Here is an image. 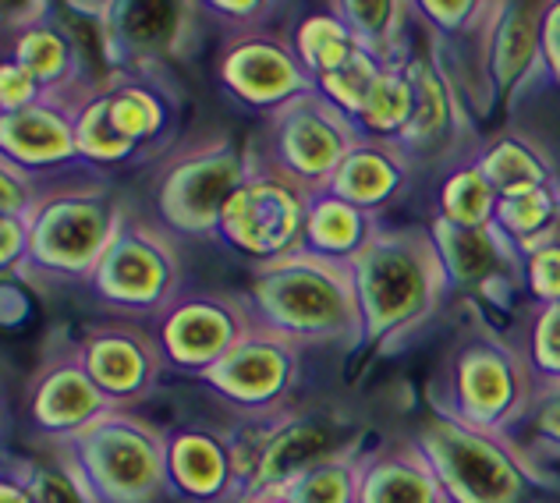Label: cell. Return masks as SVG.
Wrapping results in <instances>:
<instances>
[{"instance_id": "cell-7", "label": "cell", "mask_w": 560, "mask_h": 503, "mask_svg": "<svg viewBox=\"0 0 560 503\" xmlns=\"http://www.w3.org/2000/svg\"><path fill=\"white\" fill-rule=\"evenodd\" d=\"M110 234V220L96 202L65 199L43 210L39 224L33 227V252L36 259L54 266H82L103 256Z\"/></svg>"}, {"instance_id": "cell-33", "label": "cell", "mask_w": 560, "mask_h": 503, "mask_svg": "<svg viewBox=\"0 0 560 503\" xmlns=\"http://www.w3.org/2000/svg\"><path fill=\"white\" fill-rule=\"evenodd\" d=\"M19 57L25 71L33 79H57L68 65V54H65V43L57 39L54 33H47V28H33L22 43H19Z\"/></svg>"}, {"instance_id": "cell-22", "label": "cell", "mask_w": 560, "mask_h": 503, "mask_svg": "<svg viewBox=\"0 0 560 503\" xmlns=\"http://www.w3.org/2000/svg\"><path fill=\"white\" fill-rule=\"evenodd\" d=\"M497 57H493V68H497V79L511 85L518 79V71H525L528 57L536 50V11H522L514 8L508 14V22L500 25V36H497Z\"/></svg>"}, {"instance_id": "cell-11", "label": "cell", "mask_w": 560, "mask_h": 503, "mask_svg": "<svg viewBox=\"0 0 560 503\" xmlns=\"http://www.w3.org/2000/svg\"><path fill=\"white\" fill-rule=\"evenodd\" d=\"M164 277H167L164 259L145 242L136 238L114 242L100 259L103 291L121 302H153L160 288H164Z\"/></svg>"}, {"instance_id": "cell-36", "label": "cell", "mask_w": 560, "mask_h": 503, "mask_svg": "<svg viewBox=\"0 0 560 503\" xmlns=\"http://www.w3.org/2000/svg\"><path fill=\"white\" fill-rule=\"evenodd\" d=\"M536 351H539V362L560 373V302L550 305L547 313L539 316V327H536Z\"/></svg>"}, {"instance_id": "cell-1", "label": "cell", "mask_w": 560, "mask_h": 503, "mask_svg": "<svg viewBox=\"0 0 560 503\" xmlns=\"http://www.w3.org/2000/svg\"><path fill=\"white\" fill-rule=\"evenodd\" d=\"M351 280H355L359 313L370 330L380 334L422 313L440 284V266L422 242L380 238L355 252Z\"/></svg>"}, {"instance_id": "cell-6", "label": "cell", "mask_w": 560, "mask_h": 503, "mask_svg": "<svg viewBox=\"0 0 560 503\" xmlns=\"http://www.w3.org/2000/svg\"><path fill=\"white\" fill-rule=\"evenodd\" d=\"M242 160L231 153H210L188 160L167 177L164 185V213L174 224L206 227L224 217V206L238 191Z\"/></svg>"}, {"instance_id": "cell-41", "label": "cell", "mask_w": 560, "mask_h": 503, "mask_svg": "<svg viewBox=\"0 0 560 503\" xmlns=\"http://www.w3.org/2000/svg\"><path fill=\"white\" fill-rule=\"evenodd\" d=\"M220 8H228V11H245V8H253L256 0H217Z\"/></svg>"}, {"instance_id": "cell-16", "label": "cell", "mask_w": 560, "mask_h": 503, "mask_svg": "<svg viewBox=\"0 0 560 503\" xmlns=\"http://www.w3.org/2000/svg\"><path fill=\"white\" fill-rule=\"evenodd\" d=\"M103 387L96 379H85L75 369L54 373L36 397V416L47 425H79L90 422L103 408Z\"/></svg>"}, {"instance_id": "cell-14", "label": "cell", "mask_w": 560, "mask_h": 503, "mask_svg": "<svg viewBox=\"0 0 560 503\" xmlns=\"http://www.w3.org/2000/svg\"><path fill=\"white\" fill-rule=\"evenodd\" d=\"M228 79L248 100H277L291 93V89H299V68L284 50L253 43V47L231 54Z\"/></svg>"}, {"instance_id": "cell-19", "label": "cell", "mask_w": 560, "mask_h": 503, "mask_svg": "<svg viewBox=\"0 0 560 503\" xmlns=\"http://www.w3.org/2000/svg\"><path fill=\"white\" fill-rule=\"evenodd\" d=\"M85 369L110 394H128L145 379V354L128 337H96L85 351Z\"/></svg>"}, {"instance_id": "cell-21", "label": "cell", "mask_w": 560, "mask_h": 503, "mask_svg": "<svg viewBox=\"0 0 560 503\" xmlns=\"http://www.w3.org/2000/svg\"><path fill=\"white\" fill-rule=\"evenodd\" d=\"M394 185H397L394 160H387L383 153H373V150L348 153L341 160V167L334 171L337 196L348 199V202H373V199H383Z\"/></svg>"}, {"instance_id": "cell-12", "label": "cell", "mask_w": 560, "mask_h": 503, "mask_svg": "<svg viewBox=\"0 0 560 503\" xmlns=\"http://www.w3.org/2000/svg\"><path fill=\"white\" fill-rule=\"evenodd\" d=\"M167 348L174 359L182 362H220L224 354L238 344V337L231 334V319L224 308L217 305H188L167 327Z\"/></svg>"}, {"instance_id": "cell-35", "label": "cell", "mask_w": 560, "mask_h": 503, "mask_svg": "<svg viewBox=\"0 0 560 503\" xmlns=\"http://www.w3.org/2000/svg\"><path fill=\"white\" fill-rule=\"evenodd\" d=\"M533 248V288L542 299H560V245H528Z\"/></svg>"}, {"instance_id": "cell-28", "label": "cell", "mask_w": 560, "mask_h": 503, "mask_svg": "<svg viewBox=\"0 0 560 503\" xmlns=\"http://www.w3.org/2000/svg\"><path fill=\"white\" fill-rule=\"evenodd\" d=\"M486 174V182H490L500 196H508V191H518V188H533V185H542V167L536 164L533 153H525L522 145L514 142H504L497 145V150L486 156V164L479 167Z\"/></svg>"}, {"instance_id": "cell-39", "label": "cell", "mask_w": 560, "mask_h": 503, "mask_svg": "<svg viewBox=\"0 0 560 503\" xmlns=\"http://www.w3.org/2000/svg\"><path fill=\"white\" fill-rule=\"evenodd\" d=\"M422 4H425V11L433 14V19H440L444 25H458L468 14L471 0H422Z\"/></svg>"}, {"instance_id": "cell-26", "label": "cell", "mask_w": 560, "mask_h": 503, "mask_svg": "<svg viewBox=\"0 0 560 503\" xmlns=\"http://www.w3.org/2000/svg\"><path fill=\"white\" fill-rule=\"evenodd\" d=\"M362 117L380 131L405 128L411 117V79L397 71H380L370 100H365Z\"/></svg>"}, {"instance_id": "cell-27", "label": "cell", "mask_w": 560, "mask_h": 503, "mask_svg": "<svg viewBox=\"0 0 560 503\" xmlns=\"http://www.w3.org/2000/svg\"><path fill=\"white\" fill-rule=\"evenodd\" d=\"M447 220L462 227H482L493 210V185L486 182L482 171H465L447 185Z\"/></svg>"}, {"instance_id": "cell-17", "label": "cell", "mask_w": 560, "mask_h": 503, "mask_svg": "<svg viewBox=\"0 0 560 503\" xmlns=\"http://www.w3.org/2000/svg\"><path fill=\"white\" fill-rule=\"evenodd\" d=\"M71 125L47 107L14 110L4 121V142L25 160H54L71 150Z\"/></svg>"}, {"instance_id": "cell-37", "label": "cell", "mask_w": 560, "mask_h": 503, "mask_svg": "<svg viewBox=\"0 0 560 503\" xmlns=\"http://www.w3.org/2000/svg\"><path fill=\"white\" fill-rule=\"evenodd\" d=\"M33 96V75L22 68H4V107L14 110H25V100Z\"/></svg>"}, {"instance_id": "cell-38", "label": "cell", "mask_w": 560, "mask_h": 503, "mask_svg": "<svg viewBox=\"0 0 560 503\" xmlns=\"http://www.w3.org/2000/svg\"><path fill=\"white\" fill-rule=\"evenodd\" d=\"M542 47H547V57H550V68L557 71L560 79V0L547 11V19H542Z\"/></svg>"}, {"instance_id": "cell-32", "label": "cell", "mask_w": 560, "mask_h": 503, "mask_svg": "<svg viewBox=\"0 0 560 503\" xmlns=\"http://www.w3.org/2000/svg\"><path fill=\"white\" fill-rule=\"evenodd\" d=\"M110 107V125L117 128V136L131 139H142L150 136L156 128V103L139 93V89H128V93H117L114 100H107Z\"/></svg>"}, {"instance_id": "cell-31", "label": "cell", "mask_w": 560, "mask_h": 503, "mask_svg": "<svg viewBox=\"0 0 560 503\" xmlns=\"http://www.w3.org/2000/svg\"><path fill=\"white\" fill-rule=\"evenodd\" d=\"M308 231H313V242L319 245V252H351V245L359 242V213L348 202L330 199L308 217Z\"/></svg>"}, {"instance_id": "cell-18", "label": "cell", "mask_w": 560, "mask_h": 503, "mask_svg": "<svg viewBox=\"0 0 560 503\" xmlns=\"http://www.w3.org/2000/svg\"><path fill=\"white\" fill-rule=\"evenodd\" d=\"M114 33L131 50H156L178 33V0H114Z\"/></svg>"}, {"instance_id": "cell-4", "label": "cell", "mask_w": 560, "mask_h": 503, "mask_svg": "<svg viewBox=\"0 0 560 503\" xmlns=\"http://www.w3.org/2000/svg\"><path fill=\"white\" fill-rule=\"evenodd\" d=\"M82 465L93 476V496L136 503L156 490L160 451L156 443L128 422H103L85 429Z\"/></svg>"}, {"instance_id": "cell-15", "label": "cell", "mask_w": 560, "mask_h": 503, "mask_svg": "<svg viewBox=\"0 0 560 503\" xmlns=\"http://www.w3.org/2000/svg\"><path fill=\"white\" fill-rule=\"evenodd\" d=\"M436 242L444 245V256H447L451 270L462 284H482V280L500 273L504 248H500L497 234L486 224L482 227H462V224H451V220H440Z\"/></svg>"}, {"instance_id": "cell-5", "label": "cell", "mask_w": 560, "mask_h": 503, "mask_svg": "<svg viewBox=\"0 0 560 503\" xmlns=\"http://www.w3.org/2000/svg\"><path fill=\"white\" fill-rule=\"evenodd\" d=\"M220 224H224L234 245L248 252H262V256L267 252H284L302 224L299 188L267 182V177L248 182L231 196Z\"/></svg>"}, {"instance_id": "cell-23", "label": "cell", "mask_w": 560, "mask_h": 503, "mask_svg": "<svg viewBox=\"0 0 560 503\" xmlns=\"http://www.w3.org/2000/svg\"><path fill=\"white\" fill-rule=\"evenodd\" d=\"M550 220H553V196L542 185L500 196V224L522 234L525 242H536L550 227Z\"/></svg>"}, {"instance_id": "cell-29", "label": "cell", "mask_w": 560, "mask_h": 503, "mask_svg": "<svg viewBox=\"0 0 560 503\" xmlns=\"http://www.w3.org/2000/svg\"><path fill=\"white\" fill-rule=\"evenodd\" d=\"M411 79V117L405 125V136L411 139H430L436 136V128L444 125V89H440L436 75L425 65H416L408 71Z\"/></svg>"}, {"instance_id": "cell-2", "label": "cell", "mask_w": 560, "mask_h": 503, "mask_svg": "<svg viewBox=\"0 0 560 503\" xmlns=\"http://www.w3.org/2000/svg\"><path fill=\"white\" fill-rule=\"evenodd\" d=\"M256 294L280 330L302 337L345 334L359 313L355 280L316 259L280 262L259 277Z\"/></svg>"}, {"instance_id": "cell-24", "label": "cell", "mask_w": 560, "mask_h": 503, "mask_svg": "<svg viewBox=\"0 0 560 503\" xmlns=\"http://www.w3.org/2000/svg\"><path fill=\"white\" fill-rule=\"evenodd\" d=\"M299 47H302V57L313 61V68L319 75H327L337 65H345L351 54H355L362 43L348 33L341 22H330V19H313L299 36Z\"/></svg>"}, {"instance_id": "cell-30", "label": "cell", "mask_w": 560, "mask_h": 503, "mask_svg": "<svg viewBox=\"0 0 560 503\" xmlns=\"http://www.w3.org/2000/svg\"><path fill=\"white\" fill-rule=\"evenodd\" d=\"M174 471H178V479L188 486V490H217L220 479H224V461H220V454L213 443H206L199 436H185L174 443Z\"/></svg>"}, {"instance_id": "cell-25", "label": "cell", "mask_w": 560, "mask_h": 503, "mask_svg": "<svg viewBox=\"0 0 560 503\" xmlns=\"http://www.w3.org/2000/svg\"><path fill=\"white\" fill-rule=\"evenodd\" d=\"M280 496H284V503H348L355 496V476L345 465L323 461L319 468L284 486Z\"/></svg>"}, {"instance_id": "cell-10", "label": "cell", "mask_w": 560, "mask_h": 503, "mask_svg": "<svg viewBox=\"0 0 560 503\" xmlns=\"http://www.w3.org/2000/svg\"><path fill=\"white\" fill-rule=\"evenodd\" d=\"M284 362L288 354L280 351L277 340H238L224 359L210 369V379L220 383L228 394L256 401V397H270L284 383Z\"/></svg>"}, {"instance_id": "cell-8", "label": "cell", "mask_w": 560, "mask_h": 503, "mask_svg": "<svg viewBox=\"0 0 560 503\" xmlns=\"http://www.w3.org/2000/svg\"><path fill=\"white\" fill-rule=\"evenodd\" d=\"M334 425L330 419H299L280 425L277 433H270L262 440L259 461L253 471V486L267 493H280L284 486H291L294 479H302L305 471L319 468L327 457L334 454Z\"/></svg>"}, {"instance_id": "cell-42", "label": "cell", "mask_w": 560, "mask_h": 503, "mask_svg": "<svg viewBox=\"0 0 560 503\" xmlns=\"http://www.w3.org/2000/svg\"><path fill=\"white\" fill-rule=\"evenodd\" d=\"M25 4V0H8V8H22Z\"/></svg>"}, {"instance_id": "cell-40", "label": "cell", "mask_w": 560, "mask_h": 503, "mask_svg": "<svg viewBox=\"0 0 560 503\" xmlns=\"http://www.w3.org/2000/svg\"><path fill=\"white\" fill-rule=\"evenodd\" d=\"M4 503H36V496H33V490H25V486H8Z\"/></svg>"}, {"instance_id": "cell-34", "label": "cell", "mask_w": 560, "mask_h": 503, "mask_svg": "<svg viewBox=\"0 0 560 503\" xmlns=\"http://www.w3.org/2000/svg\"><path fill=\"white\" fill-rule=\"evenodd\" d=\"M348 25L355 28L359 36H383L390 28V14H394V0H341Z\"/></svg>"}, {"instance_id": "cell-13", "label": "cell", "mask_w": 560, "mask_h": 503, "mask_svg": "<svg viewBox=\"0 0 560 503\" xmlns=\"http://www.w3.org/2000/svg\"><path fill=\"white\" fill-rule=\"evenodd\" d=\"M462 411L468 422H497L514 397V373L490 351H471L462 362Z\"/></svg>"}, {"instance_id": "cell-20", "label": "cell", "mask_w": 560, "mask_h": 503, "mask_svg": "<svg viewBox=\"0 0 560 503\" xmlns=\"http://www.w3.org/2000/svg\"><path fill=\"white\" fill-rule=\"evenodd\" d=\"M362 503H436V482L419 465L387 461L365 476Z\"/></svg>"}, {"instance_id": "cell-3", "label": "cell", "mask_w": 560, "mask_h": 503, "mask_svg": "<svg viewBox=\"0 0 560 503\" xmlns=\"http://www.w3.org/2000/svg\"><path fill=\"white\" fill-rule=\"evenodd\" d=\"M430 454L440 479L462 503H514L522 496V471L476 429L447 422L430 433Z\"/></svg>"}, {"instance_id": "cell-9", "label": "cell", "mask_w": 560, "mask_h": 503, "mask_svg": "<svg viewBox=\"0 0 560 503\" xmlns=\"http://www.w3.org/2000/svg\"><path fill=\"white\" fill-rule=\"evenodd\" d=\"M280 145H284L288 164L299 174H330L341 167L345 153V128L337 125L330 110L291 107L280 128Z\"/></svg>"}]
</instances>
